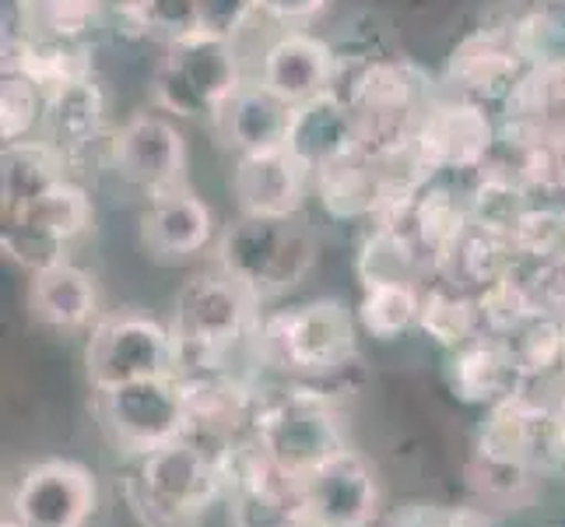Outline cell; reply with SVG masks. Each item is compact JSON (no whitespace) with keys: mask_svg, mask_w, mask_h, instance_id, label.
<instances>
[{"mask_svg":"<svg viewBox=\"0 0 565 527\" xmlns=\"http://www.w3.org/2000/svg\"><path fill=\"white\" fill-rule=\"evenodd\" d=\"M317 527H323V524H317Z\"/></svg>","mask_w":565,"mask_h":527,"instance_id":"cell-39","label":"cell"},{"mask_svg":"<svg viewBox=\"0 0 565 527\" xmlns=\"http://www.w3.org/2000/svg\"><path fill=\"white\" fill-rule=\"evenodd\" d=\"M309 187H313V172L285 145L239 155L232 169V193L249 219H296Z\"/></svg>","mask_w":565,"mask_h":527,"instance_id":"cell-13","label":"cell"},{"mask_svg":"<svg viewBox=\"0 0 565 527\" xmlns=\"http://www.w3.org/2000/svg\"><path fill=\"white\" fill-rule=\"evenodd\" d=\"M4 527H22V524H14V520H11V517H8V524H4Z\"/></svg>","mask_w":565,"mask_h":527,"instance_id":"cell-38","label":"cell"},{"mask_svg":"<svg viewBox=\"0 0 565 527\" xmlns=\"http://www.w3.org/2000/svg\"><path fill=\"white\" fill-rule=\"evenodd\" d=\"M88 383L95 394L180 373V348L172 327L141 314H120L95 324L85 351Z\"/></svg>","mask_w":565,"mask_h":527,"instance_id":"cell-7","label":"cell"},{"mask_svg":"<svg viewBox=\"0 0 565 527\" xmlns=\"http://www.w3.org/2000/svg\"><path fill=\"white\" fill-rule=\"evenodd\" d=\"M113 166L127 183L141 187L148 198L183 187L186 145L177 124L162 113H138L116 130Z\"/></svg>","mask_w":565,"mask_h":527,"instance_id":"cell-11","label":"cell"},{"mask_svg":"<svg viewBox=\"0 0 565 527\" xmlns=\"http://www.w3.org/2000/svg\"><path fill=\"white\" fill-rule=\"evenodd\" d=\"M288 120H291V106L281 103L275 92H267L260 82L243 85L225 103V109L214 116L222 138L239 155L281 148L288 134Z\"/></svg>","mask_w":565,"mask_h":527,"instance_id":"cell-20","label":"cell"},{"mask_svg":"<svg viewBox=\"0 0 565 527\" xmlns=\"http://www.w3.org/2000/svg\"><path fill=\"white\" fill-rule=\"evenodd\" d=\"M211 236H214L211 208L186 187L154 193L141 219V240L159 261L193 257V253H201L211 243Z\"/></svg>","mask_w":565,"mask_h":527,"instance_id":"cell-17","label":"cell"},{"mask_svg":"<svg viewBox=\"0 0 565 527\" xmlns=\"http://www.w3.org/2000/svg\"><path fill=\"white\" fill-rule=\"evenodd\" d=\"M249 436L278 472L291 482H309L344 446L338 404L323 390L288 380L278 390H260Z\"/></svg>","mask_w":565,"mask_h":527,"instance_id":"cell-2","label":"cell"},{"mask_svg":"<svg viewBox=\"0 0 565 527\" xmlns=\"http://www.w3.org/2000/svg\"><path fill=\"white\" fill-rule=\"evenodd\" d=\"M257 359L278 369L288 380L309 383L334 401L338 383L352 366H359L355 317L338 299H317L257 327Z\"/></svg>","mask_w":565,"mask_h":527,"instance_id":"cell-1","label":"cell"},{"mask_svg":"<svg viewBox=\"0 0 565 527\" xmlns=\"http://www.w3.org/2000/svg\"><path fill=\"white\" fill-rule=\"evenodd\" d=\"M341 56L323 39L306 32H285L267 46L260 61V85L275 92L281 103L302 106L338 88Z\"/></svg>","mask_w":565,"mask_h":527,"instance_id":"cell-15","label":"cell"},{"mask_svg":"<svg viewBox=\"0 0 565 527\" xmlns=\"http://www.w3.org/2000/svg\"><path fill=\"white\" fill-rule=\"evenodd\" d=\"M317 264L313 236L291 219H243L222 232L218 267L253 299H270L296 288Z\"/></svg>","mask_w":565,"mask_h":527,"instance_id":"cell-5","label":"cell"},{"mask_svg":"<svg viewBox=\"0 0 565 527\" xmlns=\"http://www.w3.org/2000/svg\"><path fill=\"white\" fill-rule=\"evenodd\" d=\"M520 261L565 264V208H527L513 225Z\"/></svg>","mask_w":565,"mask_h":527,"instance_id":"cell-32","label":"cell"},{"mask_svg":"<svg viewBox=\"0 0 565 527\" xmlns=\"http://www.w3.org/2000/svg\"><path fill=\"white\" fill-rule=\"evenodd\" d=\"M330 0H257V11H264L275 22H309L317 18Z\"/></svg>","mask_w":565,"mask_h":527,"instance_id":"cell-35","label":"cell"},{"mask_svg":"<svg viewBox=\"0 0 565 527\" xmlns=\"http://www.w3.org/2000/svg\"><path fill=\"white\" fill-rule=\"evenodd\" d=\"M127 496L145 527H198L222 499V472L204 446L180 436L138 457Z\"/></svg>","mask_w":565,"mask_h":527,"instance_id":"cell-3","label":"cell"},{"mask_svg":"<svg viewBox=\"0 0 565 527\" xmlns=\"http://www.w3.org/2000/svg\"><path fill=\"white\" fill-rule=\"evenodd\" d=\"M109 4L120 11L127 25L162 35L166 43H177V39L198 35V0H109Z\"/></svg>","mask_w":565,"mask_h":527,"instance_id":"cell-30","label":"cell"},{"mask_svg":"<svg viewBox=\"0 0 565 527\" xmlns=\"http://www.w3.org/2000/svg\"><path fill=\"white\" fill-rule=\"evenodd\" d=\"M446 510H450V506L407 503V506H401V510L390 514L380 527H446Z\"/></svg>","mask_w":565,"mask_h":527,"instance_id":"cell-34","label":"cell"},{"mask_svg":"<svg viewBox=\"0 0 565 527\" xmlns=\"http://www.w3.org/2000/svg\"><path fill=\"white\" fill-rule=\"evenodd\" d=\"M422 309V288L407 282H386V285H365L359 303V324L380 341H394L404 330L418 327Z\"/></svg>","mask_w":565,"mask_h":527,"instance_id":"cell-28","label":"cell"},{"mask_svg":"<svg viewBox=\"0 0 565 527\" xmlns=\"http://www.w3.org/2000/svg\"><path fill=\"white\" fill-rule=\"evenodd\" d=\"M99 415L109 440L124 454L145 457L183 436L186 404L180 377L138 380L99 394Z\"/></svg>","mask_w":565,"mask_h":527,"instance_id":"cell-8","label":"cell"},{"mask_svg":"<svg viewBox=\"0 0 565 527\" xmlns=\"http://www.w3.org/2000/svg\"><path fill=\"white\" fill-rule=\"evenodd\" d=\"M29 303L39 324L53 330H77L92 324L95 309H99V292H95V278L88 271L61 261L46 271H35Z\"/></svg>","mask_w":565,"mask_h":527,"instance_id":"cell-21","label":"cell"},{"mask_svg":"<svg viewBox=\"0 0 565 527\" xmlns=\"http://www.w3.org/2000/svg\"><path fill=\"white\" fill-rule=\"evenodd\" d=\"M95 478L77 461H43L18 478L11 520L22 527H85L95 514Z\"/></svg>","mask_w":565,"mask_h":527,"instance_id":"cell-10","label":"cell"},{"mask_svg":"<svg viewBox=\"0 0 565 527\" xmlns=\"http://www.w3.org/2000/svg\"><path fill=\"white\" fill-rule=\"evenodd\" d=\"M302 496L313 524L323 527H373L380 520L376 475L352 451H341L313 478L302 482Z\"/></svg>","mask_w":565,"mask_h":527,"instance_id":"cell-14","label":"cell"},{"mask_svg":"<svg viewBox=\"0 0 565 527\" xmlns=\"http://www.w3.org/2000/svg\"><path fill=\"white\" fill-rule=\"evenodd\" d=\"M502 341L510 345L513 359H516L520 373L527 383L548 380L552 373H562V359H565V324H562V317L537 314L523 327H516L513 335H505Z\"/></svg>","mask_w":565,"mask_h":527,"instance_id":"cell-29","label":"cell"},{"mask_svg":"<svg viewBox=\"0 0 565 527\" xmlns=\"http://www.w3.org/2000/svg\"><path fill=\"white\" fill-rule=\"evenodd\" d=\"M418 327L443 348H450V351L463 348L467 341H475L478 335H484L478 296H471V292H463V288L439 278L433 288L422 292Z\"/></svg>","mask_w":565,"mask_h":527,"instance_id":"cell-24","label":"cell"},{"mask_svg":"<svg viewBox=\"0 0 565 527\" xmlns=\"http://www.w3.org/2000/svg\"><path fill=\"white\" fill-rule=\"evenodd\" d=\"M531 64L523 56L513 29H484L467 35L446 64V85L471 103L510 99L527 77Z\"/></svg>","mask_w":565,"mask_h":527,"instance_id":"cell-12","label":"cell"},{"mask_svg":"<svg viewBox=\"0 0 565 527\" xmlns=\"http://www.w3.org/2000/svg\"><path fill=\"white\" fill-rule=\"evenodd\" d=\"M433 267L422 253L418 240L412 236V229L386 219L380 222L369 240L359 250V278L365 285H386V282H407L418 285L425 271Z\"/></svg>","mask_w":565,"mask_h":527,"instance_id":"cell-23","label":"cell"},{"mask_svg":"<svg viewBox=\"0 0 565 527\" xmlns=\"http://www.w3.org/2000/svg\"><path fill=\"white\" fill-rule=\"evenodd\" d=\"M534 464H520V461H499V457H484L475 451L471 464H467V482L478 496V503L492 506V510H516L531 496L537 485Z\"/></svg>","mask_w":565,"mask_h":527,"instance_id":"cell-27","label":"cell"},{"mask_svg":"<svg viewBox=\"0 0 565 527\" xmlns=\"http://www.w3.org/2000/svg\"><path fill=\"white\" fill-rule=\"evenodd\" d=\"M548 425H552L548 401L531 398V390L523 387L520 394L484 408V422L478 429V454L541 467L544 443H548Z\"/></svg>","mask_w":565,"mask_h":527,"instance_id":"cell-16","label":"cell"},{"mask_svg":"<svg viewBox=\"0 0 565 527\" xmlns=\"http://www.w3.org/2000/svg\"><path fill=\"white\" fill-rule=\"evenodd\" d=\"M495 145V127L484 116L481 103L471 99H436L428 103L412 155L425 176H450V172H475L489 162Z\"/></svg>","mask_w":565,"mask_h":527,"instance_id":"cell-9","label":"cell"},{"mask_svg":"<svg viewBox=\"0 0 565 527\" xmlns=\"http://www.w3.org/2000/svg\"><path fill=\"white\" fill-rule=\"evenodd\" d=\"M253 306H257V299L236 278L225 275L222 267L207 271V275H193L183 285L177 299V317H172V335H177L180 348V373L214 366L228 369V351L257 330Z\"/></svg>","mask_w":565,"mask_h":527,"instance_id":"cell-4","label":"cell"},{"mask_svg":"<svg viewBox=\"0 0 565 527\" xmlns=\"http://www.w3.org/2000/svg\"><path fill=\"white\" fill-rule=\"evenodd\" d=\"M109 8V0H18V22L29 39H82L99 14Z\"/></svg>","mask_w":565,"mask_h":527,"instance_id":"cell-26","label":"cell"},{"mask_svg":"<svg viewBox=\"0 0 565 527\" xmlns=\"http://www.w3.org/2000/svg\"><path fill=\"white\" fill-rule=\"evenodd\" d=\"M46 120V92L32 77L8 71L0 85V138L4 145L29 141V134Z\"/></svg>","mask_w":565,"mask_h":527,"instance_id":"cell-31","label":"cell"},{"mask_svg":"<svg viewBox=\"0 0 565 527\" xmlns=\"http://www.w3.org/2000/svg\"><path fill=\"white\" fill-rule=\"evenodd\" d=\"M446 527H495V514H492V506H484V503L450 506V510H446Z\"/></svg>","mask_w":565,"mask_h":527,"instance_id":"cell-36","label":"cell"},{"mask_svg":"<svg viewBox=\"0 0 565 527\" xmlns=\"http://www.w3.org/2000/svg\"><path fill=\"white\" fill-rule=\"evenodd\" d=\"M516 4H527V8H541V4H548V0H516Z\"/></svg>","mask_w":565,"mask_h":527,"instance_id":"cell-37","label":"cell"},{"mask_svg":"<svg viewBox=\"0 0 565 527\" xmlns=\"http://www.w3.org/2000/svg\"><path fill=\"white\" fill-rule=\"evenodd\" d=\"M257 11V0H198V22L204 35L232 39Z\"/></svg>","mask_w":565,"mask_h":527,"instance_id":"cell-33","label":"cell"},{"mask_svg":"<svg viewBox=\"0 0 565 527\" xmlns=\"http://www.w3.org/2000/svg\"><path fill=\"white\" fill-rule=\"evenodd\" d=\"M243 88L232 39L186 35L169 43L162 67L154 71V106L172 116H218Z\"/></svg>","mask_w":565,"mask_h":527,"instance_id":"cell-6","label":"cell"},{"mask_svg":"<svg viewBox=\"0 0 565 527\" xmlns=\"http://www.w3.org/2000/svg\"><path fill=\"white\" fill-rule=\"evenodd\" d=\"M103 92L92 82H74L46 95V141L64 151V159L74 151L95 145L103 130Z\"/></svg>","mask_w":565,"mask_h":527,"instance_id":"cell-22","label":"cell"},{"mask_svg":"<svg viewBox=\"0 0 565 527\" xmlns=\"http://www.w3.org/2000/svg\"><path fill=\"white\" fill-rule=\"evenodd\" d=\"M446 377H450V387L460 401L481 408H492L505 398L520 394L523 387H531L523 380L510 345L495 335H478L475 341L457 348Z\"/></svg>","mask_w":565,"mask_h":527,"instance_id":"cell-19","label":"cell"},{"mask_svg":"<svg viewBox=\"0 0 565 527\" xmlns=\"http://www.w3.org/2000/svg\"><path fill=\"white\" fill-rule=\"evenodd\" d=\"M64 151L50 141H18L4 151V211L25 208L64 180Z\"/></svg>","mask_w":565,"mask_h":527,"instance_id":"cell-25","label":"cell"},{"mask_svg":"<svg viewBox=\"0 0 565 527\" xmlns=\"http://www.w3.org/2000/svg\"><path fill=\"white\" fill-rule=\"evenodd\" d=\"M285 148L309 169L320 172L323 166L344 159L355 151V120L352 109L338 92L291 106V120L285 134Z\"/></svg>","mask_w":565,"mask_h":527,"instance_id":"cell-18","label":"cell"}]
</instances>
